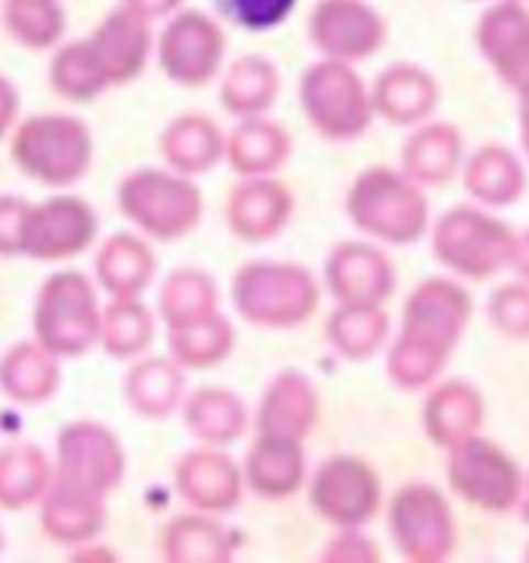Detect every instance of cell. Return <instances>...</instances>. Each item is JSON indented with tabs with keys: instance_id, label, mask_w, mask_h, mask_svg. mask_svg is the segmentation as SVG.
<instances>
[{
	"instance_id": "cell-33",
	"label": "cell",
	"mask_w": 529,
	"mask_h": 563,
	"mask_svg": "<svg viewBox=\"0 0 529 563\" xmlns=\"http://www.w3.org/2000/svg\"><path fill=\"white\" fill-rule=\"evenodd\" d=\"M514 3H517V7H524V10L529 13V0H514Z\"/></svg>"
},
{
	"instance_id": "cell-11",
	"label": "cell",
	"mask_w": 529,
	"mask_h": 563,
	"mask_svg": "<svg viewBox=\"0 0 529 563\" xmlns=\"http://www.w3.org/2000/svg\"><path fill=\"white\" fill-rule=\"evenodd\" d=\"M310 41L326 59L360 63L384 47L387 22L365 0H319L310 16Z\"/></svg>"
},
{
	"instance_id": "cell-26",
	"label": "cell",
	"mask_w": 529,
	"mask_h": 563,
	"mask_svg": "<svg viewBox=\"0 0 529 563\" xmlns=\"http://www.w3.org/2000/svg\"><path fill=\"white\" fill-rule=\"evenodd\" d=\"M220 16L245 32H269L291 16L298 0H214Z\"/></svg>"
},
{
	"instance_id": "cell-25",
	"label": "cell",
	"mask_w": 529,
	"mask_h": 563,
	"mask_svg": "<svg viewBox=\"0 0 529 563\" xmlns=\"http://www.w3.org/2000/svg\"><path fill=\"white\" fill-rule=\"evenodd\" d=\"M7 25L22 44L44 47L63 32V13L56 0H7Z\"/></svg>"
},
{
	"instance_id": "cell-31",
	"label": "cell",
	"mask_w": 529,
	"mask_h": 563,
	"mask_svg": "<svg viewBox=\"0 0 529 563\" xmlns=\"http://www.w3.org/2000/svg\"><path fill=\"white\" fill-rule=\"evenodd\" d=\"M514 269L529 282V232L527 235H517V251H514Z\"/></svg>"
},
{
	"instance_id": "cell-5",
	"label": "cell",
	"mask_w": 529,
	"mask_h": 563,
	"mask_svg": "<svg viewBox=\"0 0 529 563\" xmlns=\"http://www.w3.org/2000/svg\"><path fill=\"white\" fill-rule=\"evenodd\" d=\"M300 102L316 131L329 140H356L368 131L375 109L372 93L350 63L322 59L307 68L300 81Z\"/></svg>"
},
{
	"instance_id": "cell-10",
	"label": "cell",
	"mask_w": 529,
	"mask_h": 563,
	"mask_svg": "<svg viewBox=\"0 0 529 563\" xmlns=\"http://www.w3.org/2000/svg\"><path fill=\"white\" fill-rule=\"evenodd\" d=\"M310 501L319 517L341 530H360L381 508L378 471L363 459L334 455L319 464L310 486Z\"/></svg>"
},
{
	"instance_id": "cell-12",
	"label": "cell",
	"mask_w": 529,
	"mask_h": 563,
	"mask_svg": "<svg viewBox=\"0 0 529 563\" xmlns=\"http://www.w3.org/2000/svg\"><path fill=\"white\" fill-rule=\"evenodd\" d=\"M326 276L331 295L341 300V307H381L397 285L390 257L360 242H348L331 251Z\"/></svg>"
},
{
	"instance_id": "cell-13",
	"label": "cell",
	"mask_w": 529,
	"mask_h": 563,
	"mask_svg": "<svg viewBox=\"0 0 529 563\" xmlns=\"http://www.w3.org/2000/svg\"><path fill=\"white\" fill-rule=\"evenodd\" d=\"M477 47L502 81L520 90L529 81V13L514 0L493 3L477 22Z\"/></svg>"
},
{
	"instance_id": "cell-1",
	"label": "cell",
	"mask_w": 529,
	"mask_h": 563,
	"mask_svg": "<svg viewBox=\"0 0 529 563\" xmlns=\"http://www.w3.org/2000/svg\"><path fill=\"white\" fill-rule=\"evenodd\" d=\"M474 313V300L459 282L425 279L415 288L394 347L387 353V375L403 390H421L440 378L462 344L464 329Z\"/></svg>"
},
{
	"instance_id": "cell-15",
	"label": "cell",
	"mask_w": 529,
	"mask_h": 563,
	"mask_svg": "<svg viewBox=\"0 0 529 563\" xmlns=\"http://www.w3.org/2000/svg\"><path fill=\"white\" fill-rule=\"evenodd\" d=\"M437 97L440 90L430 71L399 63L378 75V81L372 87V109L375 115L397 128H412L430 118V112L437 109Z\"/></svg>"
},
{
	"instance_id": "cell-18",
	"label": "cell",
	"mask_w": 529,
	"mask_h": 563,
	"mask_svg": "<svg viewBox=\"0 0 529 563\" xmlns=\"http://www.w3.org/2000/svg\"><path fill=\"white\" fill-rule=\"evenodd\" d=\"M462 167V136L452 124H425L403 146V174L418 186H447Z\"/></svg>"
},
{
	"instance_id": "cell-30",
	"label": "cell",
	"mask_w": 529,
	"mask_h": 563,
	"mask_svg": "<svg viewBox=\"0 0 529 563\" xmlns=\"http://www.w3.org/2000/svg\"><path fill=\"white\" fill-rule=\"evenodd\" d=\"M517 93H520V143L529 155V81Z\"/></svg>"
},
{
	"instance_id": "cell-19",
	"label": "cell",
	"mask_w": 529,
	"mask_h": 563,
	"mask_svg": "<svg viewBox=\"0 0 529 563\" xmlns=\"http://www.w3.org/2000/svg\"><path fill=\"white\" fill-rule=\"evenodd\" d=\"M249 481L261 496H291L304 481V452L300 440L264 433L249 459Z\"/></svg>"
},
{
	"instance_id": "cell-27",
	"label": "cell",
	"mask_w": 529,
	"mask_h": 563,
	"mask_svg": "<svg viewBox=\"0 0 529 563\" xmlns=\"http://www.w3.org/2000/svg\"><path fill=\"white\" fill-rule=\"evenodd\" d=\"M489 322L505 338H517V341L529 338V285L511 282L496 288L489 298Z\"/></svg>"
},
{
	"instance_id": "cell-14",
	"label": "cell",
	"mask_w": 529,
	"mask_h": 563,
	"mask_svg": "<svg viewBox=\"0 0 529 563\" xmlns=\"http://www.w3.org/2000/svg\"><path fill=\"white\" fill-rule=\"evenodd\" d=\"M223 47L227 41L211 19H205L201 13H186L167 25L162 41V63L170 78L196 87L208 81V75H214Z\"/></svg>"
},
{
	"instance_id": "cell-4",
	"label": "cell",
	"mask_w": 529,
	"mask_h": 563,
	"mask_svg": "<svg viewBox=\"0 0 529 563\" xmlns=\"http://www.w3.org/2000/svg\"><path fill=\"white\" fill-rule=\"evenodd\" d=\"M430 249L452 276L483 282L514 264L517 235L474 205H459L433 223Z\"/></svg>"
},
{
	"instance_id": "cell-2",
	"label": "cell",
	"mask_w": 529,
	"mask_h": 563,
	"mask_svg": "<svg viewBox=\"0 0 529 563\" xmlns=\"http://www.w3.org/2000/svg\"><path fill=\"white\" fill-rule=\"evenodd\" d=\"M150 51V34L136 13H115L97 29V34L84 44L68 47L53 68L56 87L71 97L84 100L102 90L106 84H121L133 78Z\"/></svg>"
},
{
	"instance_id": "cell-23",
	"label": "cell",
	"mask_w": 529,
	"mask_h": 563,
	"mask_svg": "<svg viewBox=\"0 0 529 563\" xmlns=\"http://www.w3.org/2000/svg\"><path fill=\"white\" fill-rule=\"evenodd\" d=\"M387 338V313L381 307H341L329 319V341L341 350L344 360L375 356Z\"/></svg>"
},
{
	"instance_id": "cell-32",
	"label": "cell",
	"mask_w": 529,
	"mask_h": 563,
	"mask_svg": "<svg viewBox=\"0 0 529 563\" xmlns=\"http://www.w3.org/2000/svg\"><path fill=\"white\" fill-rule=\"evenodd\" d=\"M517 511H520V520L529 523V477L524 481V489H520V501H517Z\"/></svg>"
},
{
	"instance_id": "cell-21",
	"label": "cell",
	"mask_w": 529,
	"mask_h": 563,
	"mask_svg": "<svg viewBox=\"0 0 529 563\" xmlns=\"http://www.w3.org/2000/svg\"><path fill=\"white\" fill-rule=\"evenodd\" d=\"M316 421V394L304 375L288 372L279 375V382L269 387L261 412V433H279L304 440L313 431Z\"/></svg>"
},
{
	"instance_id": "cell-17",
	"label": "cell",
	"mask_w": 529,
	"mask_h": 563,
	"mask_svg": "<svg viewBox=\"0 0 529 563\" xmlns=\"http://www.w3.org/2000/svg\"><path fill=\"white\" fill-rule=\"evenodd\" d=\"M464 189L486 208H511L527 192V170L505 146H483L464 162Z\"/></svg>"
},
{
	"instance_id": "cell-20",
	"label": "cell",
	"mask_w": 529,
	"mask_h": 563,
	"mask_svg": "<svg viewBox=\"0 0 529 563\" xmlns=\"http://www.w3.org/2000/svg\"><path fill=\"white\" fill-rule=\"evenodd\" d=\"M288 214H291V196L279 183H245L232 196V227L242 239H251V242H264V239L279 235Z\"/></svg>"
},
{
	"instance_id": "cell-34",
	"label": "cell",
	"mask_w": 529,
	"mask_h": 563,
	"mask_svg": "<svg viewBox=\"0 0 529 563\" xmlns=\"http://www.w3.org/2000/svg\"><path fill=\"white\" fill-rule=\"evenodd\" d=\"M527 561H529V545H527Z\"/></svg>"
},
{
	"instance_id": "cell-16",
	"label": "cell",
	"mask_w": 529,
	"mask_h": 563,
	"mask_svg": "<svg viewBox=\"0 0 529 563\" xmlns=\"http://www.w3.org/2000/svg\"><path fill=\"white\" fill-rule=\"evenodd\" d=\"M483 424V397L467 382L437 384L425 399V433L440 449L474 437Z\"/></svg>"
},
{
	"instance_id": "cell-28",
	"label": "cell",
	"mask_w": 529,
	"mask_h": 563,
	"mask_svg": "<svg viewBox=\"0 0 529 563\" xmlns=\"http://www.w3.org/2000/svg\"><path fill=\"white\" fill-rule=\"evenodd\" d=\"M249 66V81L242 84L235 75L227 84V97H230L232 112H261L276 97V68L264 63V59H245Z\"/></svg>"
},
{
	"instance_id": "cell-7",
	"label": "cell",
	"mask_w": 529,
	"mask_h": 563,
	"mask_svg": "<svg viewBox=\"0 0 529 563\" xmlns=\"http://www.w3.org/2000/svg\"><path fill=\"white\" fill-rule=\"evenodd\" d=\"M235 303L257 325L288 329L313 313L319 288L304 266L251 264L235 276Z\"/></svg>"
},
{
	"instance_id": "cell-29",
	"label": "cell",
	"mask_w": 529,
	"mask_h": 563,
	"mask_svg": "<svg viewBox=\"0 0 529 563\" xmlns=\"http://www.w3.org/2000/svg\"><path fill=\"white\" fill-rule=\"evenodd\" d=\"M131 3L136 16H158V13H167L170 7H177L180 0H131Z\"/></svg>"
},
{
	"instance_id": "cell-3",
	"label": "cell",
	"mask_w": 529,
	"mask_h": 563,
	"mask_svg": "<svg viewBox=\"0 0 529 563\" xmlns=\"http://www.w3.org/2000/svg\"><path fill=\"white\" fill-rule=\"evenodd\" d=\"M350 220L387 245H412L430 227V208L421 186L403 170L368 167L348 192Z\"/></svg>"
},
{
	"instance_id": "cell-22",
	"label": "cell",
	"mask_w": 529,
	"mask_h": 563,
	"mask_svg": "<svg viewBox=\"0 0 529 563\" xmlns=\"http://www.w3.org/2000/svg\"><path fill=\"white\" fill-rule=\"evenodd\" d=\"M44 223H51L53 232L44 239H37L29 254L32 257H71L75 251H81L97 230V220L90 214V208L78 199H56L47 201L41 211H34Z\"/></svg>"
},
{
	"instance_id": "cell-6",
	"label": "cell",
	"mask_w": 529,
	"mask_h": 563,
	"mask_svg": "<svg viewBox=\"0 0 529 563\" xmlns=\"http://www.w3.org/2000/svg\"><path fill=\"white\" fill-rule=\"evenodd\" d=\"M387 523L406 561L443 563L459 545L452 505L430 483H406L390 498Z\"/></svg>"
},
{
	"instance_id": "cell-24",
	"label": "cell",
	"mask_w": 529,
	"mask_h": 563,
	"mask_svg": "<svg viewBox=\"0 0 529 563\" xmlns=\"http://www.w3.org/2000/svg\"><path fill=\"white\" fill-rule=\"evenodd\" d=\"M288 158V136L282 133L279 124H266V121H251L245 128H239L235 143H232V165L245 174H261L273 170Z\"/></svg>"
},
{
	"instance_id": "cell-8",
	"label": "cell",
	"mask_w": 529,
	"mask_h": 563,
	"mask_svg": "<svg viewBox=\"0 0 529 563\" xmlns=\"http://www.w3.org/2000/svg\"><path fill=\"white\" fill-rule=\"evenodd\" d=\"M447 474L452 493L483 511L505 514L520 501L524 474L517 462L498 443L477 433L449 446Z\"/></svg>"
},
{
	"instance_id": "cell-9",
	"label": "cell",
	"mask_w": 529,
	"mask_h": 563,
	"mask_svg": "<svg viewBox=\"0 0 529 563\" xmlns=\"http://www.w3.org/2000/svg\"><path fill=\"white\" fill-rule=\"evenodd\" d=\"M13 155L41 183H71L90 165V133L75 118H32L19 131Z\"/></svg>"
}]
</instances>
